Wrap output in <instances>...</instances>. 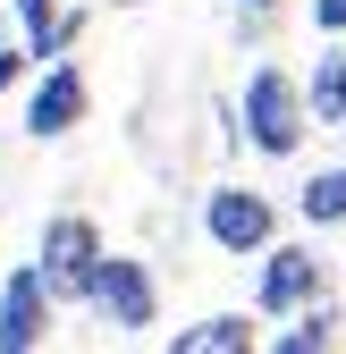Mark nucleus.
Returning <instances> with one entry per match:
<instances>
[{
	"instance_id": "nucleus-1",
	"label": "nucleus",
	"mask_w": 346,
	"mask_h": 354,
	"mask_svg": "<svg viewBox=\"0 0 346 354\" xmlns=\"http://www.w3.org/2000/svg\"><path fill=\"white\" fill-rule=\"evenodd\" d=\"M84 295H93V313H102L110 329H152V279H144V261L102 253L93 279H84Z\"/></svg>"
},
{
	"instance_id": "nucleus-2",
	"label": "nucleus",
	"mask_w": 346,
	"mask_h": 354,
	"mask_svg": "<svg viewBox=\"0 0 346 354\" xmlns=\"http://www.w3.org/2000/svg\"><path fill=\"white\" fill-rule=\"evenodd\" d=\"M245 136L262 152H295V136H304V102H295V84L279 68H262L245 84Z\"/></svg>"
},
{
	"instance_id": "nucleus-3",
	"label": "nucleus",
	"mask_w": 346,
	"mask_h": 354,
	"mask_svg": "<svg viewBox=\"0 0 346 354\" xmlns=\"http://www.w3.org/2000/svg\"><path fill=\"white\" fill-rule=\"evenodd\" d=\"M93 261H102V236L84 228V219H51V236H42V287L51 295H84V279H93Z\"/></svg>"
},
{
	"instance_id": "nucleus-4",
	"label": "nucleus",
	"mask_w": 346,
	"mask_h": 354,
	"mask_svg": "<svg viewBox=\"0 0 346 354\" xmlns=\"http://www.w3.org/2000/svg\"><path fill=\"white\" fill-rule=\"evenodd\" d=\"M42 313H51V287H42V270H17L9 295H0V354L42 346Z\"/></svg>"
},
{
	"instance_id": "nucleus-5",
	"label": "nucleus",
	"mask_w": 346,
	"mask_h": 354,
	"mask_svg": "<svg viewBox=\"0 0 346 354\" xmlns=\"http://www.w3.org/2000/svg\"><path fill=\"white\" fill-rule=\"evenodd\" d=\"M211 245L262 253V245H271V203H262V194H211Z\"/></svg>"
},
{
	"instance_id": "nucleus-6",
	"label": "nucleus",
	"mask_w": 346,
	"mask_h": 354,
	"mask_svg": "<svg viewBox=\"0 0 346 354\" xmlns=\"http://www.w3.org/2000/svg\"><path fill=\"white\" fill-rule=\"evenodd\" d=\"M76 118H84V76L76 68H51L42 93H34V110H26V127H34V136H68Z\"/></svg>"
},
{
	"instance_id": "nucleus-7",
	"label": "nucleus",
	"mask_w": 346,
	"mask_h": 354,
	"mask_svg": "<svg viewBox=\"0 0 346 354\" xmlns=\"http://www.w3.org/2000/svg\"><path fill=\"white\" fill-rule=\"evenodd\" d=\"M313 287H321L313 253H304V245H279V253H271V270H262V313H295Z\"/></svg>"
},
{
	"instance_id": "nucleus-8",
	"label": "nucleus",
	"mask_w": 346,
	"mask_h": 354,
	"mask_svg": "<svg viewBox=\"0 0 346 354\" xmlns=\"http://www.w3.org/2000/svg\"><path fill=\"white\" fill-rule=\"evenodd\" d=\"M253 329H245V313H220V321H203V329H178V354H237Z\"/></svg>"
},
{
	"instance_id": "nucleus-9",
	"label": "nucleus",
	"mask_w": 346,
	"mask_h": 354,
	"mask_svg": "<svg viewBox=\"0 0 346 354\" xmlns=\"http://www.w3.org/2000/svg\"><path fill=\"white\" fill-rule=\"evenodd\" d=\"M313 118L346 127V51H329V59L313 68Z\"/></svg>"
},
{
	"instance_id": "nucleus-10",
	"label": "nucleus",
	"mask_w": 346,
	"mask_h": 354,
	"mask_svg": "<svg viewBox=\"0 0 346 354\" xmlns=\"http://www.w3.org/2000/svg\"><path fill=\"white\" fill-rule=\"evenodd\" d=\"M295 203H304V219H313V228H329V219H346V169H321V177H313V186L295 194Z\"/></svg>"
},
{
	"instance_id": "nucleus-11",
	"label": "nucleus",
	"mask_w": 346,
	"mask_h": 354,
	"mask_svg": "<svg viewBox=\"0 0 346 354\" xmlns=\"http://www.w3.org/2000/svg\"><path fill=\"white\" fill-rule=\"evenodd\" d=\"M17 17L34 26V59H60V42L76 34V26H60V17H51V0H17Z\"/></svg>"
},
{
	"instance_id": "nucleus-12",
	"label": "nucleus",
	"mask_w": 346,
	"mask_h": 354,
	"mask_svg": "<svg viewBox=\"0 0 346 354\" xmlns=\"http://www.w3.org/2000/svg\"><path fill=\"white\" fill-rule=\"evenodd\" d=\"M329 337H338V321H329V313H313L304 329H287V337H279V354H313V346H329Z\"/></svg>"
},
{
	"instance_id": "nucleus-13",
	"label": "nucleus",
	"mask_w": 346,
	"mask_h": 354,
	"mask_svg": "<svg viewBox=\"0 0 346 354\" xmlns=\"http://www.w3.org/2000/svg\"><path fill=\"white\" fill-rule=\"evenodd\" d=\"M313 17H321L329 34H346V0H313Z\"/></svg>"
},
{
	"instance_id": "nucleus-14",
	"label": "nucleus",
	"mask_w": 346,
	"mask_h": 354,
	"mask_svg": "<svg viewBox=\"0 0 346 354\" xmlns=\"http://www.w3.org/2000/svg\"><path fill=\"white\" fill-rule=\"evenodd\" d=\"M9 76H17V51H0V84H9Z\"/></svg>"
},
{
	"instance_id": "nucleus-15",
	"label": "nucleus",
	"mask_w": 346,
	"mask_h": 354,
	"mask_svg": "<svg viewBox=\"0 0 346 354\" xmlns=\"http://www.w3.org/2000/svg\"><path fill=\"white\" fill-rule=\"evenodd\" d=\"M245 9H271V0H245Z\"/></svg>"
}]
</instances>
